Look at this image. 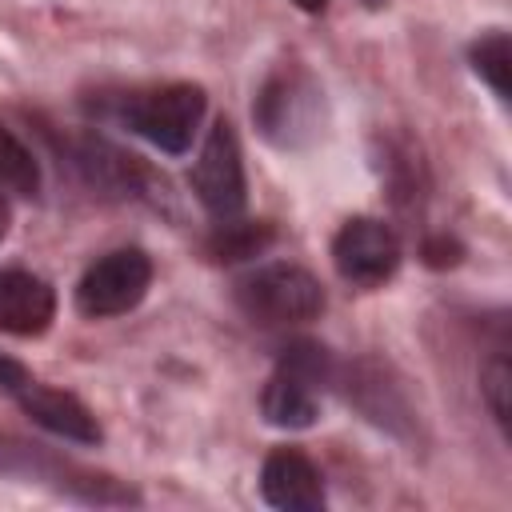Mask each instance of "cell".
<instances>
[{
    "label": "cell",
    "instance_id": "3",
    "mask_svg": "<svg viewBox=\"0 0 512 512\" xmlns=\"http://www.w3.org/2000/svg\"><path fill=\"white\" fill-rule=\"evenodd\" d=\"M192 192L216 220H232L244 212V200H248L244 160H240V144L228 120L212 124V132L204 136L200 156L192 164Z\"/></svg>",
    "mask_w": 512,
    "mask_h": 512
},
{
    "label": "cell",
    "instance_id": "14",
    "mask_svg": "<svg viewBox=\"0 0 512 512\" xmlns=\"http://www.w3.org/2000/svg\"><path fill=\"white\" fill-rule=\"evenodd\" d=\"M480 388H484V400L492 408V416L500 420V428H508V412H512V368L504 356H492L480 372Z\"/></svg>",
    "mask_w": 512,
    "mask_h": 512
},
{
    "label": "cell",
    "instance_id": "17",
    "mask_svg": "<svg viewBox=\"0 0 512 512\" xmlns=\"http://www.w3.org/2000/svg\"><path fill=\"white\" fill-rule=\"evenodd\" d=\"M300 12H324L328 8V0H292Z\"/></svg>",
    "mask_w": 512,
    "mask_h": 512
},
{
    "label": "cell",
    "instance_id": "9",
    "mask_svg": "<svg viewBox=\"0 0 512 512\" xmlns=\"http://www.w3.org/2000/svg\"><path fill=\"white\" fill-rule=\"evenodd\" d=\"M312 104H316V88L304 76H276L264 84L252 112L272 140L292 144L296 132L312 124Z\"/></svg>",
    "mask_w": 512,
    "mask_h": 512
},
{
    "label": "cell",
    "instance_id": "15",
    "mask_svg": "<svg viewBox=\"0 0 512 512\" xmlns=\"http://www.w3.org/2000/svg\"><path fill=\"white\" fill-rule=\"evenodd\" d=\"M28 380H32V376H28V368H24L20 360H12V356H4V352H0V392L16 396Z\"/></svg>",
    "mask_w": 512,
    "mask_h": 512
},
{
    "label": "cell",
    "instance_id": "1",
    "mask_svg": "<svg viewBox=\"0 0 512 512\" xmlns=\"http://www.w3.org/2000/svg\"><path fill=\"white\" fill-rule=\"evenodd\" d=\"M236 300L260 324H304L324 312V288L300 264L256 268L236 284Z\"/></svg>",
    "mask_w": 512,
    "mask_h": 512
},
{
    "label": "cell",
    "instance_id": "2",
    "mask_svg": "<svg viewBox=\"0 0 512 512\" xmlns=\"http://www.w3.org/2000/svg\"><path fill=\"white\" fill-rule=\"evenodd\" d=\"M152 284V260L140 248H116L100 256L76 284V308L92 320L120 316L144 300Z\"/></svg>",
    "mask_w": 512,
    "mask_h": 512
},
{
    "label": "cell",
    "instance_id": "13",
    "mask_svg": "<svg viewBox=\"0 0 512 512\" xmlns=\"http://www.w3.org/2000/svg\"><path fill=\"white\" fill-rule=\"evenodd\" d=\"M0 184H8L20 196L40 192V164L8 128H0Z\"/></svg>",
    "mask_w": 512,
    "mask_h": 512
},
{
    "label": "cell",
    "instance_id": "6",
    "mask_svg": "<svg viewBox=\"0 0 512 512\" xmlns=\"http://www.w3.org/2000/svg\"><path fill=\"white\" fill-rule=\"evenodd\" d=\"M260 492L272 508H284V512H320L324 508V480L300 448L268 452V460L260 468Z\"/></svg>",
    "mask_w": 512,
    "mask_h": 512
},
{
    "label": "cell",
    "instance_id": "5",
    "mask_svg": "<svg viewBox=\"0 0 512 512\" xmlns=\"http://www.w3.org/2000/svg\"><path fill=\"white\" fill-rule=\"evenodd\" d=\"M332 264L348 284L376 288L384 284L400 264V240L384 220L356 216L348 220L332 240Z\"/></svg>",
    "mask_w": 512,
    "mask_h": 512
},
{
    "label": "cell",
    "instance_id": "4",
    "mask_svg": "<svg viewBox=\"0 0 512 512\" xmlns=\"http://www.w3.org/2000/svg\"><path fill=\"white\" fill-rule=\"evenodd\" d=\"M200 120H204V88L196 84H168L128 104V124L172 156L188 152Z\"/></svg>",
    "mask_w": 512,
    "mask_h": 512
},
{
    "label": "cell",
    "instance_id": "10",
    "mask_svg": "<svg viewBox=\"0 0 512 512\" xmlns=\"http://www.w3.org/2000/svg\"><path fill=\"white\" fill-rule=\"evenodd\" d=\"M260 412L268 424L276 428H312L320 408H316V384H308L304 376H296L292 368H276L272 380L260 392Z\"/></svg>",
    "mask_w": 512,
    "mask_h": 512
},
{
    "label": "cell",
    "instance_id": "11",
    "mask_svg": "<svg viewBox=\"0 0 512 512\" xmlns=\"http://www.w3.org/2000/svg\"><path fill=\"white\" fill-rule=\"evenodd\" d=\"M472 68L480 72V80H488V88L508 100V76H512V40L508 32H488L472 44Z\"/></svg>",
    "mask_w": 512,
    "mask_h": 512
},
{
    "label": "cell",
    "instance_id": "16",
    "mask_svg": "<svg viewBox=\"0 0 512 512\" xmlns=\"http://www.w3.org/2000/svg\"><path fill=\"white\" fill-rule=\"evenodd\" d=\"M424 260H428L432 268L456 264V260H460V244H456V240H448V236H436V240H428V244H424Z\"/></svg>",
    "mask_w": 512,
    "mask_h": 512
},
{
    "label": "cell",
    "instance_id": "8",
    "mask_svg": "<svg viewBox=\"0 0 512 512\" xmlns=\"http://www.w3.org/2000/svg\"><path fill=\"white\" fill-rule=\"evenodd\" d=\"M56 316V292L48 280L24 272V268H4L0 272V332L12 336H40Z\"/></svg>",
    "mask_w": 512,
    "mask_h": 512
},
{
    "label": "cell",
    "instance_id": "7",
    "mask_svg": "<svg viewBox=\"0 0 512 512\" xmlns=\"http://www.w3.org/2000/svg\"><path fill=\"white\" fill-rule=\"evenodd\" d=\"M16 404L24 408V416L40 428H48L52 436H64L72 444H100V424L96 416L88 412L84 400H76L72 392H60V388H48V384H36L28 380L20 392H16Z\"/></svg>",
    "mask_w": 512,
    "mask_h": 512
},
{
    "label": "cell",
    "instance_id": "12",
    "mask_svg": "<svg viewBox=\"0 0 512 512\" xmlns=\"http://www.w3.org/2000/svg\"><path fill=\"white\" fill-rule=\"evenodd\" d=\"M268 240H272V228L268 224H248V220H236L232 216V220H220V228L208 240V248H212L216 260H248Z\"/></svg>",
    "mask_w": 512,
    "mask_h": 512
}]
</instances>
